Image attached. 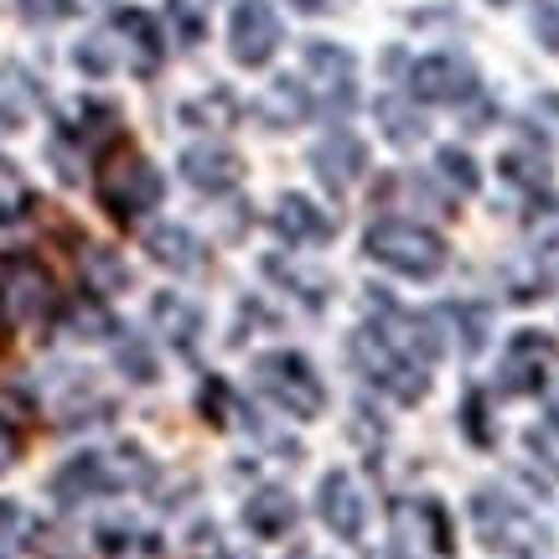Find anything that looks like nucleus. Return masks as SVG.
<instances>
[{"label":"nucleus","mask_w":559,"mask_h":559,"mask_svg":"<svg viewBox=\"0 0 559 559\" xmlns=\"http://www.w3.org/2000/svg\"><path fill=\"white\" fill-rule=\"evenodd\" d=\"M539 37H544V47H559V5H544L539 11Z\"/></svg>","instance_id":"obj_32"},{"label":"nucleus","mask_w":559,"mask_h":559,"mask_svg":"<svg viewBox=\"0 0 559 559\" xmlns=\"http://www.w3.org/2000/svg\"><path fill=\"white\" fill-rule=\"evenodd\" d=\"M368 260L389 264V270H400L409 280H430L445 264V243L430 234V228H419V223H400V218H383L368 228Z\"/></svg>","instance_id":"obj_4"},{"label":"nucleus","mask_w":559,"mask_h":559,"mask_svg":"<svg viewBox=\"0 0 559 559\" xmlns=\"http://www.w3.org/2000/svg\"><path fill=\"white\" fill-rule=\"evenodd\" d=\"M79 264H83V280H88L94 290H104V296H115V290L130 285L120 254H109V249H99V243H79Z\"/></svg>","instance_id":"obj_23"},{"label":"nucleus","mask_w":559,"mask_h":559,"mask_svg":"<svg viewBox=\"0 0 559 559\" xmlns=\"http://www.w3.org/2000/svg\"><path fill=\"white\" fill-rule=\"evenodd\" d=\"M181 177L202 192H223L239 181V156L223 145H192V151H181Z\"/></svg>","instance_id":"obj_17"},{"label":"nucleus","mask_w":559,"mask_h":559,"mask_svg":"<svg viewBox=\"0 0 559 559\" xmlns=\"http://www.w3.org/2000/svg\"><path fill=\"white\" fill-rule=\"evenodd\" d=\"M409 83H415V94L425 104H461V99L477 94V73H472L461 58H445V52L419 58L415 73H409Z\"/></svg>","instance_id":"obj_11"},{"label":"nucleus","mask_w":559,"mask_h":559,"mask_svg":"<svg viewBox=\"0 0 559 559\" xmlns=\"http://www.w3.org/2000/svg\"><path fill=\"white\" fill-rule=\"evenodd\" d=\"M544 362H549V342L519 337L508 347V362H502V389H539Z\"/></svg>","instance_id":"obj_20"},{"label":"nucleus","mask_w":559,"mask_h":559,"mask_svg":"<svg viewBox=\"0 0 559 559\" xmlns=\"http://www.w3.org/2000/svg\"><path fill=\"white\" fill-rule=\"evenodd\" d=\"M73 332H79V337H104V332H109V317H104L99 306H79V311H73Z\"/></svg>","instance_id":"obj_30"},{"label":"nucleus","mask_w":559,"mask_h":559,"mask_svg":"<svg viewBox=\"0 0 559 559\" xmlns=\"http://www.w3.org/2000/svg\"><path fill=\"white\" fill-rule=\"evenodd\" d=\"M16 5H21V21H32V26H52V21L73 16V0H16Z\"/></svg>","instance_id":"obj_28"},{"label":"nucleus","mask_w":559,"mask_h":559,"mask_svg":"<svg viewBox=\"0 0 559 559\" xmlns=\"http://www.w3.org/2000/svg\"><path fill=\"white\" fill-rule=\"evenodd\" d=\"M368 166V156H362V145L353 135H326L311 151V171H317L332 192H347L353 181H358V171Z\"/></svg>","instance_id":"obj_16"},{"label":"nucleus","mask_w":559,"mask_h":559,"mask_svg":"<svg viewBox=\"0 0 559 559\" xmlns=\"http://www.w3.org/2000/svg\"><path fill=\"white\" fill-rule=\"evenodd\" d=\"M120 368L130 373V379H140V383H151L156 379V362H151V353H145V342H120Z\"/></svg>","instance_id":"obj_29"},{"label":"nucleus","mask_w":559,"mask_h":559,"mask_svg":"<svg viewBox=\"0 0 559 559\" xmlns=\"http://www.w3.org/2000/svg\"><path fill=\"white\" fill-rule=\"evenodd\" d=\"M306 73H311V109L321 115H347L358 99V68L337 41H311L306 47Z\"/></svg>","instance_id":"obj_8"},{"label":"nucleus","mask_w":559,"mask_h":559,"mask_svg":"<svg viewBox=\"0 0 559 559\" xmlns=\"http://www.w3.org/2000/svg\"><path fill=\"white\" fill-rule=\"evenodd\" d=\"M275 234L285 243H326L332 239V218H326L311 198L285 192V198L275 202Z\"/></svg>","instance_id":"obj_15"},{"label":"nucleus","mask_w":559,"mask_h":559,"mask_svg":"<svg viewBox=\"0 0 559 559\" xmlns=\"http://www.w3.org/2000/svg\"><path fill=\"white\" fill-rule=\"evenodd\" d=\"M436 166H440V171H445L451 181H456L461 192H472V187H477V166H472V156H466V151H456V145H445Z\"/></svg>","instance_id":"obj_27"},{"label":"nucleus","mask_w":559,"mask_h":559,"mask_svg":"<svg viewBox=\"0 0 559 559\" xmlns=\"http://www.w3.org/2000/svg\"><path fill=\"white\" fill-rule=\"evenodd\" d=\"M16 451H21V440H16V425L0 415V466H11L16 461Z\"/></svg>","instance_id":"obj_31"},{"label":"nucleus","mask_w":559,"mask_h":559,"mask_svg":"<svg viewBox=\"0 0 559 559\" xmlns=\"http://www.w3.org/2000/svg\"><path fill=\"white\" fill-rule=\"evenodd\" d=\"M52 311H58V285L47 275V264L26 260V254L0 264V326L5 332H37L52 321Z\"/></svg>","instance_id":"obj_2"},{"label":"nucleus","mask_w":559,"mask_h":559,"mask_svg":"<svg viewBox=\"0 0 559 559\" xmlns=\"http://www.w3.org/2000/svg\"><path fill=\"white\" fill-rule=\"evenodd\" d=\"M379 130L394 140V145H415V140L425 135V115H419L409 99L383 94V99H379Z\"/></svg>","instance_id":"obj_22"},{"label":"nucleus","mask_w":559,"mask_h":559,"mask_svg":"<svg viewBox=\"0 0 559 559\" xmlns=\"http://www.w3.org/2000/svg\"><path fill=\"white\" fill-rule=\"evenodd\" d=\"M373 332L415 362H430L440 353V326L430 317H419V311H383V317L373 321Z\"/></svg>","instance_id":"obj_13"},{"label":"nucleus","mask_w":559,"mask_h":559,"mask_svg":"<svg viewBox=\"0 0 559 559\" xmlns=\"http://www.w3.org/2000/svg\"><path fill=\"white\" fill-rule=\"evenodd\" d=\"M275 47H280V16L264 0H239L234 16H228V52L243 68H260V62L275 58Z\"/></svg>","instance_id":"obj_9"},{"label":"nucleus","mask_w":559,"mask_h":559,"mask_svg":"<svg viewBox=\"0 0 559 559\" xmlns=\"http://www.w3.org/2000/svg\"><path fill=\"white\" fill-rule=\"evenodd\" d=\"M151 477V461L140 456L135 445H115V451H83L52 477V498L58 502H83L99 492H120V487H140Z\"/></svg>","instance_id":"obj_1"},{"label":"nucleus","mask_w":559,"mask_h":559,"mask_svg":"<svg viewBox=\"0 0 559 559\" xmlns=\"http://www.w3.org/2000/svg\"><path fill=\"white\" fill-rule=\"evenodd\" d=\"M472 513H477L481 544H492V549H534V544H539L534 519L523 513L519 502L502 498V492H477V498H472Z\"/></svg>","instance_id":"obj_10"},{"label":"nucleus","mask_w":559,"mask_h":559,"mask_svg":"<svg viewBox=\"0 0 559 559\" xmlns=\"http://www.w3.org/2000/svg\"><path fill=\"white\" fill-rule=\"evenodd\" d=\"M290 5H300V11H326V5H337V0H290Z\"/></svg>","instance_id":"obj_35"},{"label":"nucleus","mask_w":559,"mask_h":559,"mask_svg":"<svg viewBox=\"0 0 559 559\" xmlns=\"http://www.w3.org/2000/svg\"><path fill=\"white\" fill-rule=\"evenodd\" d=\"M115 47H120V41H115V32H99V37H83L79 41V68L83 73H94V79H104V73H115Z\"/></svg>","instance_id":"obj_26"},{"label":"nucleus","mask_w":559,"mask_h":559,"mask_svg":"<svg viewBox=\"0 0 559 559\" xmlns=\"http://www.w3.org/2000/svg\"><path fill=\"white\" fill-rule=\"evenodd\" d=\"M156 326L177 342V347H192V342H198V332H202L198 306H187L181 296H156Z\"/></svg>","instance_id":"obj_24"},{"label":"nucleus","mask_w":559,"mask_h":559,"mask_svg":"<svg viewBox=\"0 0 559 559\" xmlns=\"http://www.w3.org/2000/svg\"><path fill=\"white\" fill-rule=\"evenodd\" d=\"M243 523H249L254 539H280V534L296 528V498L285 487H264V492L243 502Z\"/></svg>","instance_id":"obj_18"},{"label":"nucleus","mask_w":559,"mask_h":559,"mask_svg":"<svg viewBox=\"0 0 559 559\" xmlns=\"http://www.w3.org/2000/svg\"><path fill=\"white\" fill-rule=\"evenodd\" d=\"M145 254L166 270H177V275H192L207 264V249H202L198 234H187L181 223H156V228H145Z\"/></svg>","instance_id":"obj_14"},{"label":"nucleus","mask_w":559,"mask_h":559,"mask_svg":"<svg viewBox=\"0 0 559 559\" xmlns=\"http://www.w3.org/2000/svg\"><path fill=\"white\" fill-rule=\"evenodd\" d=\"M394 549L400 559H451V519L430 498L394 502Z\"/></svg>","instance_id":"obj_7"},{"label":"nucleus","mask_w":559,"mask_h":559,"mask_svg":"<svg viewBox=\"0 0 559 559\" xmlns=\"http://www.w3.org/2000/svg\"><path fill=\"white\" fill-rule=\"evenodd\" d=\"M317 513L337 539H362V492L347 472H326L317 492Z\"/></svg>","instance_id":"obj_12"},{"label":"nucleus","mask_w":559,"mask_h":559,"mask_svg":"<svg viewBox=\"0 0 559 559\" xmlns=\"http://www.w3.org/2000/svg\"><path fill=\"white\" fill-rule=\"evenodd\" d=\"M99 202L120 223L140 218L145 207H156L160 202L156 166L140 156L135 145H115V151H104V160H99Z\"/></svg>","instance_id":"obj_3"},{"label":"nucleus","mask_w":559,"mask_h":559,"mask_svg":"<svg viewBox=\"0 0 559 559\" xmlns=\"http://www.w3.org/2000/svg\"><path fill=\"white\" fill-rule=\"evenodd\" d=\"M539 260H544V270H549V275H559V228L539 239Z\"/></svg>","instance_id":"obj_34"},{"label":"nucleus","mask_w":559,"mask_h":559,"mask_svg":"<svg viewBox=\"0 0 559 559\" xmlns=\"http://www.w3.org/2000/svg\"><path fill=\"white\" fill-rule=\"evenodd\" d=\"M32 534H37L32 513L16 508V502H0V559H21V549L32 544Z\"/></svg>","instance_id":"obj_25"},{"label":"nucleus","mask_w":559,"mask_h":559,"mask_svg":"<svg viewBox=\"0 0 559 559\" xmlns=\"http://www.w3.org/2000/svg\"><path fill=\"white\" fill-rule=\"evenodd\" d=\"M353 362H358L362 379H373L379 389H389V394L404 404H415L419 394L430 389V368L415 358H404L400 347H389L373 326H362L358 337H353Z\"/></svg>","instance_id":"obj_6"},{"label":"nucleus","mask_w":559,"mask_h":559,"mask_svg":"<svg viewBox=\"0 0 559 559\" xmlns=\"http://www.w3.org/2000/svg\"><path fill=\"white\" fill-rule=\"evenodd\" d=\"M254 389L296 419L321 415V379L300 353H270V358H260L254 362Z\"/></svg>","instance_id":"obj_5"},{"label":"nucleus","mask_w":559,"mask_h":559,"mask_svg":"<svg viewBox=\"0 0 559 559\" xmlns=\"http://www.w3.org/2000/svg\"><path fill=\"white\" fill-rule=\"evenodd\" d=\"M171 21H177V26H181V41H198V37H202V21L192 16L187 5H171Z\"/></svg>","instance_id":"obj_33"},{"label":"nucleus","mask_w":559,"mask_h":559,"mask_svg":"<svg viewBox=\"0 0 559 559\" xmlns=\"http://www.w3.org/2000/svg\"><path fill=\"white\" fill-rule=\"evenodd\" d=\"M264 120L280 124V130H290V124H300L306 115H311V94H300L296 79H275V88H264Z\"/></svg>","instance_id":"obj_21"},{"label":"nucleus","mask_w":559,"mask_h":559,"mask_svg":"<svg viewBox=\"0 0 559 559\" xmlns=\"http://www.w3.org/2000/svg\"><path fill=\"white\" fill-rule=\"evenodd\" d=\"M109 32H115V41H120L124 52H130V68H135V73H156V62H160V32H156V21L145 16V11H120Z\"/></svg>","instance_id":"obj_19"}]
</instances>
